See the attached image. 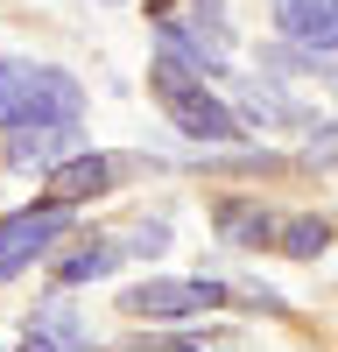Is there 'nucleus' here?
<instances>
[{
	"label": "nucleus",
	"mask_w": 338,
	"mask_h": 352,
	"mask_svg": "<svg viewBox=\"0 0 338 352\" xmlns=\"http://www.w3.org/2000/svg\"><path fill=\"white\" fill-rule=\"evenodd\" d=\"M36 324H43V331H49V338H64V345H84V331H78V324H71V310H64V303H49V310H43V317H36Z\"/></svg>",
	"instance_id": "nucleus-12"
},
{
	"label": "nucleus",
	"mask_w": 338,
	"mask_h": 352,
	"mask_svg": "<svg viewBox=\"0 0 338 352\" xmlns=\"http://www.w3.org/2000/svg\"><path fill=\"white\" fill-rule=\"evenodd\" d=\"M120 268V240H78L71 261H56V282H99Z\"/></svg>",
	"instance_id": "nucleus-9"
},
{
	"label": "nucleus",
	"mask_w": 338,
	"mask_h": 352,
	"mask_svg": "<svg viewBox=\"0 0 338 352\" xmlns=\"http://www.w3.org/2000/svg\"><path fill=\"white\" fill-rule=\"evenodd\" d=\"M78 78L56 71V64H36V56H0V127H49V120H78Z\"/></svg>",
	"instance_id": "nucleus-1"
},
{
	"label": "nucleus",
	"mask_w": 338,
	"mask_h": 352,
	"mask_svg": "<svg viewBox=\"0 0 338 352\" xmlns=\"http://www.w3.org/2000/svg\"><path fill=\"white\" fill-rule=\"evenodd\" d=\"M120 247H127V254H162V247H169V226L141 219V226H127V232H120Z\"/></svg>",
	"instance_id": "nucleus-11"
},
{
	"label": "nucleus",
	"mask_w": 338,
	"mask_h": 352,
	"mask_svg": "<svg viewBox=\"0 0 338 352\" xmlns=\"http://www.w3.org/2000/svg\"><path fill=\"white\" fill-rule=\"evenodd\" d=\"M148 85H155L162 113H169V120H177L190 141H240V120H233V113H225V106L205 92V71H190L183 56L155 50V71H148Z\"/></svg>",
	"instance_id": "nucleus-2"
},
{
	"label": "nucleus",
	"mask_w": 338,
	"mask_h": 352,
	"mask_svg": "<svg viewBox=\"0 0 338 352\" xmlns=\"http://www.w3.org/2000/svg\"><path fill=\"white\" fill-rule=\"evenodd\" d=\"M134 352H197L190 338H134Z\"/></svg>",
	"instance_id": "nucleus-13"
},
{
	"label": "nucleus",
	"mask_w": 338,
	"mask_h": 352,
	"mask_svg": "<svg viewBox=\"0 0 338 352\" xmlns=\"http://www.w3.org/2000/svg\"><path fill=\"white\" fill-rule=\"evenodd\" d=\"M64 226H71V204H43V212H14V219H0V282H14L36 254H49L56 240H64Z\"/></svg>",
	"instance_id": "nucleus-3"
},
{
	"label": "nucleus",
	"mask_w": 338,
	"mask_h": 352,
	"mask_svg": "<svg viewBox=\"0 0 338 352\" xmlns=\"http://www.w3.org/2000/svg\"><path fill=\"white\" fill-rule=\"evenodd\" d=\"M78 148V127L71 120H49V127H14L8 134V162L14 169H56Z\"/></svg>",
	"instance_id": "nucleus-5"
},
{
	"label": "nucleus",
	"mask_w": 338,
	"mask_h": 352,
	"mask_svg": "<svg viewBox=\"0 0 338 352\" xmlns=\"http://www.w3.org/2000/svg\"><path fill=\"white\" fill-rule=\"evenodd\" d=\"M21 352H56V338H49L43 324H28V338H21Z\"/></svg>",
	"instance_id": "nucleus-14"
},
{
	"label": "nucleus",
	"mask_w": 338,
	"mask_h": 352,
	"mask_svg": "<svg viewBox=\"0 0 338 352\" xmlns=\"http://www.w3.org/2000/svg\"><path fill=\"white\" fill-rule=\"evenodd\" d=\"M275 21H282V36H296V43L338 50V0H282Z\"/></svg>",
	"instance_id": "nucleus-6"
},
{
	"label": "nucleus",
	"mask_w": 338,
	"mask_h": 352,
	"mask_svg": "<svg viewBox=\"0 0 338 352\" xmlns=\"http://www.w3.org/2000/svg\"><path fill=\"white\" fill-rule=\"evenodd\" d=\"M106 184H113V162H106V155H64V162L49 169V197H56V204L99 197Z\"/></svg>",
	"instance_id": "nucleus-7"
},
{
	"label": "nucleus",
	"mask_w": 338,
	"mask_h": 352,
	"mask_svg": "<svg viewBox=\"0 0 338 352\" xmlns=\"http://www.w3.org/2000/svg\"><path fill=\"white\" fill-rule=\"evenodd\" d=\"M324 240H331V226H324V219H296V226H282V254H296V261L324 254Z\"/></svg>",
	"instance_id": "nucleus-10"
},
{
	"label": "nucleus",
	"mask_w": 338,
	"mask_h": 352,
	"mask_svg": "<svg viewBox=\"0 0 338 352\" xmlns=\"http://www.w3.org/2000/svg\"><path fill=\"white\" fill-rule=\"evenodd\" d=\"M225 303L218 282H134L127 289V317H148V324H183V317H205Z\"/></svg>",
	"instance_id": "nucleus-4"
},
{
	"label": "nucleus",
	"mask_w": 338,
	"mask_h": 352,
	"mask_svg": "<svg viewBox=\"0 0 338 352\" xmlns=\"http://www.w3.org/2000/svg\"><path fill=\"white\" fill-rule=\"evenodd\" d=\"M155 28H162V50L183 56L190 71H225V43H218V36H205V28H190V21H177V14H162Z\"/></svg>",
	"instance_id": "nucleus-8"
}]
</instances>
